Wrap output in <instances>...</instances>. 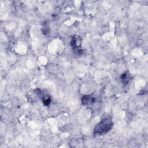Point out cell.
I'll return each mask as SVG.
<instances>
[{
	"instance_id": "6da1fadb",
	"label": "cell",
	"mask_w": 148,
	"mask_h": 148,
	"mask_svg": "<svg viewBox=\"0 0 148 148\" xmlns=\"http://www.w3.org/2000/svg\"><path fill=\"white\" fill-rule=\"evenodd\" d=\"M113 121L108 119H105L101 120L95 127L93 134L95 135L104 134L109 132L113 127Z\"/></svg>"
},
{
	"instance_id": "7a4b0ae2",
	"label": "cell",
	"mask_w": 148,
	"mask_h": 148,
	"mask_svg": "<svg viewBox=\"0 0 148 148\" xmlns=\"http://www.w3.org/2000/svg\"><path fill=\"white\" fill-rule=\"evenodd\" d=\"M81 44L82 39L80 36L77 35H73L72 36L71 40V45L73 49V50H76L79 53V51H80L79 48L80 47Z\"/></svg>"
},
{
	"instance_id": "3957f363",
	"label": "cell",
	"mask_w": 148,
	"mask_h": 148,
	"mask_svg": "<svg viewBox=\"0 0 148 148\" xmlns=\"http://www.w3.org/2000/svg\"><path fill=\"white\" fill-rule=\"evenodd\" d=\"M95 98L90 95H84L82 98V103L83 105L86 106L91 105L95 102Z\"/></svg>"
},
{
	"instance_id": "277c9868",
	"label": "cell",
	"mask_w": 148,
	"mask_h": 148,
	"mask_svg": "<svg viewBox=\"0 0 148 148\" xmlns=\"http://www.w3.org/2000/svg\"><path fill=\"white\" fill-rule=\"evenodd\" d=\"M131 79H132V76L129 72H124L121 76V82L125 84H128Z\"/></svg>"
},
{
	"instance_id": "5b68a950",
	"label": "cell",
	"mask_w": 148,
	"mask_h": 148,
	"mask_svg": "<svg viewBox=\"0 0 148 148\" xmlns=\"http://www.w3.org/2000/svg\"><path fill=\"white\" fill-rule=\"evenodd\" d=\"M42 31L45 35H47L48 33H49L50 29H49V27L47 23L43 24V28L42 29Z\"/></svg>"
}]
</instances>
